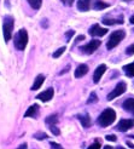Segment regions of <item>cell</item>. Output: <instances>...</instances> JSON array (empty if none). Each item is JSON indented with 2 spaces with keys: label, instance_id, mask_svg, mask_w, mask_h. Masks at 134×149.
Wrapping results in <instances>:
<instances>
[{
  "label": "cell",
  "instance_id": "7c38bea8",
  "mask_svg": "<svg viewBox=\"0 0 134 149\" xmlns=\"http://www.w3.org/2000/svg\"><path fill=\"white\" fill-rule=\"evenodd\" d=\"M89 6H91V0H79L77 1V9L79 11L86 12L89 10Z\"/></svg>",
  "mask_w": 134,
  "mask_h": 149
},
{
  "label": "cell",
  "instance_id": "52a82bcc",
  "mask_svg": "<svg viewBox=\"0 0 134 149\" xmlns=\"http://www.w3.org/2000/svg\"><path fill=\"white\" fill-rule=\"evenodd\" d=\"M132 127H134V119H122V120L118 123L116 129L121 132H126V131L131 130Z\"/></svg>",
  "mask_w": 134,
  "mask_h": 149
},
{
  "label": "cell",
  "instance_id": "6da1fadb",
  "mask_svg": "<svg viewBox=\"0 0 134 149\" xmlns=\"http://www.w3.org/2000/svg\"><path fill=\"white\" fill-rule=\"evenodd\" d=\"M116 119V113L114 109L111 108H108L105 110H103V113L98 116V119H97V123H98L99 126H102V127H108L109 125H111Z\"/></svg>",
  "mask_w": 134,
  "mask_h": 149
},
{
  "label": "cell",
  "instance_id": "4fadbf2b",
  "mask_svg": "<svg viewBox=\"0 0 134 149\" xmlns=\"http://www.w3.org/2000/svg\"><path fill=\"white\" fill-rule=\"evenodd\" d=\"M77 119L80 120V123L82 124V126H84L85 129L89 127V126H91V124H92V121H91V118H89V115H87V114L79 115V116H77Z\"/></svg>",
  "mask_w": 134,
  "mask_h": 149
},
{
  "label": "cell",
  "instance_id": "d4e9b609",
  "mask_svg": "<svg viewBox=\"0 0 134 149\" xmlns=\"http://www.w3.org/2000/svg\"><path fill=\"white\" fill-rule=\"evenodd\" d=\"M74 34H75V32H74L73 29H71V31H68V32L65 33V40L66 41H70V39L74 36Z\"/></svg>",
  "mask_w": 134,
  "mask_h": 149
},
{
  "label": "cell",
  "instance_id": "1f68e13d",
  "mask_svg": "<svg viewBox=\"0 0 134 149\" xmlns=\"http://www.w3.org/2000/svg\"><path fill=\"white\" fill-rule=\"evenodd\" d=\"M27 148H28V146H27L26 143H23V144H21V146H19L17 149H27Z\"/></svg>",
  "mask_w": 134,
  "mask_h": 149
},
{
  "label": "cell",
  "instance_id": "277c9868",
  "mask_svg": "<svg viewBox=\"0 0 134 149\" xmlns=\"http://www.w3.org/2000/svg\"><path fill=\"white\" fill-rule=\"evenodd\" d=\"M13 17L11 16H5L4 17V22H3V32H4V38L5 41L9 42L11 36H12V31H13Z\"/></svg>",
  "mask_w": 134,
  "mask_h": 149
},
{
  "label": "cell",
  "instance_id": "ffe728a7",
  "mask_svg": "<svg viewBox=\"0 0 134 149\" xmlns=\"http://www.w3.org/2000/svg\"><path fill=\"white\" fill-rule=\"evenodd\" d=\"M45 121H46V124H47L48 126H51V125H56V124L58 123V115H57V114H52V115L47 116Z\"/></svg>",
  "mask_w": 134,
  "mask_h": 149
},
{
  "label": "cell",
  "instance_id": "5b68a950",
  "mask_svg": "<svg viewBox=\"0 0 134 149\" xmlns=\"http://www.w3.org/2000/svg\"><path fill=\"white\" fill-rule=\"evenodd\" d=\"M126 90H127V85H126L124 81H121V83H118V84L116 85V87L114 88V90L108 95V101H113V100H115L116 97H118V96H121L122 93H124Z\"/></svg>",
  "mask_w": 134,
  "mask_h": 149
},
{
  "label": "cell",
  "instance_id": "603a6c76",
  "mask_svg": "<svg viewBox=\"0 0 134 149\" xmlns=\"http://www.w3.org/2000/svg\"><path fill=\"white\" fill-rule=\"evenodd\" d=\"M50 127V130H51V132L53 133L55 136H59V133H61V131H59V129L57 127L56 125H51V126H48Z\"/></svg>",
  "mask_w": 134,
  "mask_h": 149
},
{
  "label": "cell",
  "instance_id": "44dd1931",
  "mask_svg": "<svg viewBox=\"0 0 134 149\" xmlns=\"http://www.w3.org/2000/svg\"><path fill=\"white\" fill-rule=\"evenodd\" d=\"M27 1L35 10H39L40 7H41V4H42V0H27Z\"/></svg>",
  "mask_w": 134,
  "mask_h": 149
},
{
  "label": "cell",
  "instance_id": "cb8c5ba5",
  "mask_svg": "<svg viewBox=\"0 0 134 149\" xmlns=\"http://www.w3.org/2000/svg\"><path fill=\"white\" fill-rule=\"evenodd\" d=\"M34 137L36 139H46L47 138V135H46V133H44V132H38V133H35Z\"/></svg>",
  "mask_w": 134,
  "mask_h": 149
},
{
  "label": "cell",
  "instance_id": "d6986e66",
  "mask_svg": "<svg viewBox=\"0 0 134 149\" xmlns=\"http://www.w3.org/2000/svg\"><path fill=\"white\" fill-rule=\"evenodd\" d=\"M93 7L95 10H104V9H106V7H109V4L102 1V0H94L93 1Z\"/></svg>",
  "mask_w": 134,
  "mask_h": 149
},
{
  "label": "cell",
  "instance_id": "484cf974",
  "mask_svg": "<svg viewBox=\"0 0 134 149\" xmlns=\"http://www.w3.org/2000/svg\"><path fill=\"white\" fill-rule=\"evenodd\" d=\"M97 100H98V98H97V95H95V92H92V93H91V97L88 98L87 103H88V104H91V103H94V102H95Z\"/></svg>",
  "mask_w": 134,
  "mask_h": 149
},
{
  "label": "cell",
  "instance_id": "f1b7e54d",
  "mask_svg": "<svg viewBox=\"0 0 134 149\" xmlns=\"http://www.w3.org/2000/svg\"><path fill=\"white\" fill-rule=\"evenodd\" d=\"M105 138H106V141H110V142H115V141L117 139L116 136H114V135H108Z\"/></svg>",
  "mask_w": 134,
  "mask_h": 149
},
{
  "label": "cell",
  "instance_id": "8992f818",
  "mask_svg": "<svg viewBox=\"0 0 134 149\" xmlns=\"http://www.w3.org/2000/svg\"><path fill=\"white\" fill-rule=\"evenodd\" d=\"M100 44H102L100 40L94 39L92 41H89L88 44H86V45L81 46V51H82L84 54H86V55H91V54H93V52L100 46Z\"/></svg>",
  "mask_w": 134,
  "mask_h": 149
},
{
  "label": "cell",
  "instance_id": "30bf717a",
  "mask_svg": "<svg viewBox=\"0 0 134 149\" xmlns=\"http://www.w3.org/2000/svg\"><path fill=\"white\" fill-rule=\"evenodd\" d=\"M105 70H106V65L105 64H100L98 68L95 69V72L93 74V81H94V84H98L99 83V80L102 79L103 74L105 73Z\"/></svg>",
  "mask_w": 134,
  "mask_h": 149
},
{
  "label": "cell",
  "instance_id": "83f0119b",
  "mask_svg": "<svg viewBox=\"0 0 134 149\" xmlns=\"http://www.w3.org/2000/svg\"><path fill=\"white\" fill-rule=\"evenodd\" d=\"M126 52H127V55H134V44H132L131 46H128L127 50H126Z\"/></svg>",
  "mask_w": 134,
  "mask_h": 149
},
{
  "label": "cell",
  "instance_id": "f546056e",
  "mask_svg": "<svg viewBox=\"0 0 134 149\" xmlns=\"http://www.w3.org/2000/svg\"><path fill=\"white\" fill-rule=\"evenodd\" d=\"M50 146H51V148H52V149H63V148H62L61 146H59L58 143H55V142H51V144H50Z\"/></svg>",
  "mask_w": 134,
  "mask_h": 149
},
{
  "label": "cell",
  "instance_id": "ac0fdd59",
  "mask_svg": "<svg viewBox=\"0 0 134 149\" xmlns=\"http://www.w3.org/2000/svg\"><path fill=\"white\" fill-rule=\"evenodd\" d=\"M123 70L126 73V75L129 77V78H133L134 77V62L131 63V64H127L123 67Z\"/></svg>",
  "mask_w": 134,
  "mask_h": 149
},
{
  "label": "cell",
  "instance_id": "7402d4cb",
  "mask_svg": "<svg viewBox=\"0 0 134 149\" xmlns=\"http://www.w3.org/2000/svg\"><path fill=\"white\" fill-rule=\"evenodd\" d=\"M64 51H65V46L59 47L57 51H55V52H53V55H52V57H53V58H58V57H61V56L64 54Z\"/></svg>",
  "mask_w": 134,
  "mask_h": 149
},
{
  "label": "cell",
  "instance_id": "4dcf8cb0",
  "mask_svg": "<svg viewBox=\"0 0 134 149\" xmlns=\"http://www.w3.org/2000/svg\"><path fill=\"white\" fill-rule=\"evenodd\" d=\"M62 3H63L64 5H68V6H70V5L74 3V0H62Z\"/></svg>",
  "mask_w": 134,
  "mask_h": 149
},
{
  "label": "cell",
  "instance_id": "9a60e30c",
  "mask_svg": "<svg viewBox=\"0 0 134 149\" xmlns=\"http://www.w3.org/2000/svg\"><path fill=\"white\" fill-rule=\"evenodd\" d=\"M39 110V106L38 104H33V106H30L28 108V110L26 111L24 114V118H34L36 115V113H38Z\"/></svg>",
  "mask_w": 134,
  "mask_h": 149
},
{
  "label": "cell",
  "instance_id": "d6a6232c",
  "mask_svg": "<svg viewBox=\"0 0 134 149\" xmlns=\"http://www.w3.org/2000/svg\"><path fill=\"white\" fill-rule=\"evenodd\" d=\"M129 22H131L132 24H134V15H133V16H132V17L129 18Z\"/></svg>",
  "mask_w": 134,
  "mask_h": 149
},
{
  "label": "cell",
  "instance_id": "5bb4252c",
  "mask_svg": "<svg viewBox=\"0 0 134 149\" xmlns=\"http://www.w3.org/2000/svg\"><path fill=\"white\" fill-rule=\"evenodd\" d=\"M87 72H88V67L86 64H80L75 70V78H81V77L86 75Z\"/></svg>",
  "mask_w": 134,
  "mask_h": 149
},
{
  "label": "cell",
  "instance_id": "ba28073f",
  "mask_svg": "<svg viewBox=\"0 0 134 149\" xmlns=\"http://www.w3.org/2000/svg\"><path fill=\"white\" fill-rule=\"evenodd\" d=\"M53 95H55V90L53 88H47V90H45L44 92L39 93L38 96H36V98L42 101V102H48L52 100V97H53Z\"/></svg>",
  "mask_w": 134,
  "mask_h": 149
},
{
  "label": "cell",
  "instance_id": "7a4b0ae2",
  "mask_svg": "<svg viewBox=\"0 0 134 149\" xmlns=\"http://www.w3.org/2000/svg\"><path fill=\"white\" fill-rule=\"evenodd\" d=\"M13 44H15V47L19 51L26 49L27 44H28V33L26 29H19L17 32V34L15 35V38H13Z\"/></svg>",
  "mask_w": 134,
  "mask_h": 149
},
{
  "label": "cell",
  "instance_id": "2e32d148",
  "mask_svg": "<svg viewBox=\"0 0 134 149\" xmlns=\"http://www.w3.org/2000/svg\"><path fill=\"white\" fill-rule=\"evenodd\" d=\"M44 81H45V77L42 75V74H40V75H38L36 77V79H35V81H34V84H33V86H32V90H38V88H40L41 87V85L44 84Z\"/></svg>",
  "mask_w": 134,
  "mask_h": 149
},
{
  "label": "cell",
  "instance_id": "9c48e42d",
  "mask_svg": "<svg viewBox=\"0 0 134 149\" xmlns=\"http://www.w3.org/2000/svg\"><path fill=\"white\" fill-rule=\"evenodd\" d=\"M106 33H108V29L106 28H102L98 24L92 26L91 29H89V34H91L92 36H103V35H105Z\"/></svg>",
  "mask_w": 134,
  "mask_h": 149
},
{
  "label": "cell",
  "instance_id": "4316f807",
  "mask_svg": "<svg viewBox=\"0 0 134 149\" xmlns=\"http://www.w3.org/2000/svg\"><path fill=\"white\" fill-rule=\"evenodd\" d=\"M100 147H102L100 142H98V141H95V142H94L93 144H91V146L88 147V149H100Z\"/></svg>",
  "mask_w": 134,
  "mask_h": 149
},
{
  "label": "cell",
  "instance_id": "e575fe53",
  "mask_svg": "<svg viewBox=\"0 0 134 149\" xmlns=\"http://www.w3.org/2000/svg\"><path fill=\"white\" fill-rule=\"evenodd\" d=\"M117 149H124L123 147H117Z\"/></svg>",
  "mask_w": 134,
  "mask_h": 149
},
{
  "label": "cell",
  "instance_id": "8fae6325",
  "mask_svg": "<svg viewBox=\"0 0 134 149\" xmlns=\"http://www.w3.org/2000/svg\"><path fill=\"white\" fill-rule=\"evenodd\" d=\"M122 107L126 111H129V113L134 114V98H128L122 104Z\"/></svg>",
  "mask_w": 134,
  "mask_h": 149
},
{
  "label": "cell",
  "instance_id": "e0dca14e",
  "mask_svg": "<svg viewBox=\"0 0 134 149\" xmlns=\"http://www.w3.org/2000/svg\"><path fill=\"white\" fill-rule=\"evenodd\" d=\"M103 23L105 26H113V24H118V23H123V17L121 16L120 19H111V18H104L103 19Z\"/></svg>",
  "mask_w": 134,
  "mask_h": 149
},
{
  "label": "cell",
  "instance_id": "836d02e7",
  "mask_svg": "<svg viewBox=\"0 0 134 149\" xmlns=\"http://www.w3.org/2000/svg\"><path fill=\"white\" fill-rule=\"evenodd\" d=\"M104 149H113V147H110V146H105V147H104Z\"/></svg>",
  "mask_w": 134,
  "mask_h": 149
},
{
  "label": "cell",
  "instance_id": "3957f363",
  "mask_svg": "<svg viewBox=\"0 0 134 149\" xmlns=\"http://www.w3.org/2000/svg\"><path fill=\"white\" fill-rule=\"evenodd\" d=\"M126 36V33L123 31H115L110 34L109 40L106 42V47L108 50H113L114 47H116L118 44H120Z\"/></svg>",
  "mask_w": 134,
  "mask_h": 149
}]
</instances>
